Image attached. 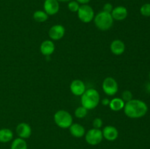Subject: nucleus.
<instances>
[{
    "label": "nucleus",
    "instance_id": "nucleus-1",
    "mask_svg": "<svg viewBox=\"0 0 150 149\" xmlns=\"http://www.w3.org/2000/svg\"><path fill=\"white\" fill-rule=\"evenodd\" d=\"M124 112L130 118H140L144 116L148 111V107L144 101L133 99L125 102Z\"/></svg>",
    "mask_w": 150,
    "mask_h": 149
},
{
    "label": "nucleus",
    "instance_id": "nucleus-2",
    "mask_svg": "<svg viewBox=\"0 0 150 149\" xmlns=\"http://www.w3.org/2000/svg\"><path fill=\"white\" fill-rule=\"evenodd\" d=\"M100 101V96L95 89H88L81 96V103L86 110H93L98 107Z\"/></svg>",
    "mask_w": 150,
    "mask_h": 149
},
{
    "label": "nucleus",
    "instance_id": "nucleus-3",
    "mask_svg": "<svg viewBox=\"0 0 150 149\" xmlns=\"http://www.w3.org/2000/svg\"><path fill=\"white\" fill-rule=\"evenodd\" d=\"M93 20L95 26L99 30L108 31L112 27L114 20L113 19L111 13L102 10L95 15Z\"/></svg>",
    "mask_w": 150,
    "mask_h": 149
},
{
    "label": "nucleus",
    "instance_id": "nucleus-4",
    "mask_svg": "<svg viewBox=\"0 0 150 149\" xmlns=\"http://www.w3.org/2000/svg\"><path fill=\"white\" fill-rule=\"evenodd\" d=\"M56 125L61 129H69L73 124V118L71 114L65 110H59L54 115Z\"/></svg>",
    "mask_w": 150,
    "mask_h": 149
},
{
    "label": "nucleus",
    "instance_id": "nucleus-5",
    "mask_svg": "<svg viewBox=\"0 0 150 149\" xmlns=\"http://www.w3.org/2000/svg\"><path fill=\"white\" fill-rule=\"evenodd\" d=\"M77 14L79 20L84 23H90L95 18L94 10L89 4H81L78 10Z\"/></svg>",
    "mask_w": 150,
    "mask_h": 149
},
{
    "label": "nucleus",
    "instance_id": "nucleus-6",
    "mask_svg": "<svg viewBox=\"0 0 150 149\" xmlns=\"http://www.w3.org/2000/svg\"><path fill=\"white\" fill-rule=\"evenodd\" d=\"M84 137L86 143L90 145H97L100 144L103 140L102 130L100 129H90L87 131H86Z\"/></svg>",
    "mask_w": 150,
    "mask_h": 149
},
{
    "label": "nucleus",
    "instance_id": "nucleus-7",
    "mask_svg": "<svg viewBox=\"0 0 150 149\" xmlns=\"http://www.w3.org/2000/svg\"><path fill=\"white\" fill-rule=\"evenodd\" d=\"M102 89L104 93L108 96H114L118 92V83L114 77H108L103 81Z\"/></svg>",
    "mask_w": 150,
    "mask_h": 149
},
{
    "label": "nucleus",
    "instance_id": "nucleus-8",
    "mask_svg": "<svg viewBox=\"0 0 150 149\" xmlns=\"http://www.w3.org/2000/svg\"><path fill=\"white\" fill-rule=\"evenodd\" d=\"M65 34V29L61 24H56L51 26L48 31V36L52 41H57L62 39Z\"/></svg>",
    "mask_w": 150,
    "mask_h": 149
},
{
    "label": "nucleus",
    "instance_id": "nucleus-9",
    "mask_svg": "<svg viewBox=\"0 0 150 149\" xmlns=\"http://www.w3.org/2000/svg\"><path fill=\"white\" fill-rule=\"evenodd\" d=\"M16 131L18 137L22 139H28L32 135V129L31 126L26 122H21L16 127Z\"/></svg>",
    "mask_w": 150,
    "mask_h": 149
},
{
    "label": "nucleus",
    "instance_id": "nucleus-10",
    "mask_svg": "<svg viewBox=\"0 0 150 149\" xmlns=\"http://www.w3.org/2000/svg\"><path fill=\"white\" fill-rule=\"evenodd\" d=\"M70 89L71 93L76 96H81L86 90V85L82 80L76 79L71 82L70 85Z\"/></svg>",
    "mask_w": 150,
    "mask_h": 149
},
{
    "label": "nucleus",
    "instance_id": "nucleus-11",
    "mask_svg": "<svg viewBox=\"0 0 150 149\" xmlns=\"http://www.w3.org/2000/svg\"><path fill=\"white\" fill-rule=\"evenodd\" d=\"M103 136L105 140L112 142L117 140L119 136L118 129L114 126H105L102 130Z\"/></svg>",
    "mask_w": 150,
    "mask_h": 149
},
{
    "label": "nucleus",
    "instance_id": "nucleus-12",
    "mask_svg": "<svg viewBox=\"0 0 150 149\" xmlns=\"http://www.w3.org/2000/svg\"><path fill=\"white\" fill-rule=\"evenodd\" d=\"M44 11L49 15H54L59 10V4L57 0H45L43 4Z\"/></svg>",
    "mask_w": 150,
    "mask_h": 149
},
{
    "label": "nucleus",
    "instance_id": "nucleus-13",
    "mask_svg": "<svg viewBox=\"0 0 150 149\" xmlns=\"http://www.w3.org/2000/svg\"><path fill=\"white\" fill-rule=\"evenodd\" d=\"M40 51L45 56H50L55 51V45L51 39H45L40 46Z\"/></svg>",
    "mask_w": 150,
    "mask_h": 149
},
{
    "label": "nucleus",
    "instance_id": "nucleus-14",
    "mask_svg": "<svg viewBox=\"0 0 150 149\" xmlns=\"http://www.w3.org/2000/svg\"><path fill=\"white\" fill-rule=\"evenodd\" d=\"M111 14L114 20L121 21L127 17L128 12H127V8L124 6H117V7H114Z\"/></svg>",
    "mask_w": 150,
    "mask_h": 149
},
{
    "label": "nucleus",
    "instance_id": "nucleus-15",
    "mask_svg": "<svg viewBox=\"0 0 150 149\" xmlns=\"http://www.w3.org/2000/svg\"><path fill=\"white\" fill-rule=\"evenodd\" d=\"M110 50L111 53L116 56H120L124 53L125 51V45L124 42L120 39H114L110 45Z\"/></svg>",
    "mask_w": 150,
    "mask_h": 149
},
{
    "label": "nucleus",
    "instance_id": "nucleus-16",
    "mask_svg": "<svg viewBox=\"0 0 150 149\" xmlns=\"http://www.w3.org/2000/svg\"><path fill=\"white\" fill-rule=\"evenodd\" d=\"M69 131L71 135L76 138H81V137H84L86 134V129L83 126L78 123H73L71 126L69 127Z\"/></svg>",
    "mask_w": 150,
    "mask_h": 149
},
{
    "label": "nucleus",
    "instance_id": "nucleus-17",
    "mask_svg": "<svg viewBox=\"0 0 150 149\" xmlns=\"http://www.w3.org/2000/svg\"><path fill=\"white\" fill-rule=\"evenodd\" d=\"M125 105V102L122 99V98L116 97L113 98L112 99L110 100V103L108 106H109L110 109L111 110L118 112V111H120L124 109Z\"/></svg>",
    "mask_w": 150,
    "mask_h": 149
},
{
    "label": "nucleus",
    "instance_id": "nucleus-18",
    "mask_svg": "<svg viewBox=\"0 0 150 149\" xmlns=\"http://www.w3.org/2000/svg\"><path fill=\"white\" fill-rule=\"evenodd\" d=\"M13 132L12 130L7 128H3L0 129V143H7L13 140Z\"/></svg>",
    "mask_w": 150,
    "mask_h": 149
},
{
    "label": "nucleus",
    "instance_id": "nucleus-19",
    "mask_svg": "<svg viewBox=\"0 0 150 149\" xmlns=\"http://www.w3.org/2000/svg\"><path fill=\"white\" fill-rule=\"evenodd\" d=\"M10 149H28V145L24 139L17 137L13 140Z\"/></svg>",
    "mask_w": 150,
    "mask_h": 149
},
{
    "label": "nucleus",
    "instance_id": "nucleus-20",
    "mask_svg": "<svg viewBox=\"0 0 150 149\" xmlns=\"http://www.w3.org/2000/svg\"><path fill=\"white\" fill-rule=\"evenodd\" d=\"M34 20L38 23H43L48 18V15L44 10H37L33 14Z\"/></svg>",
    "mask_w": 150,
    "mask_h": 149
},
{
    "label": "nucleus",
    "instance_id": "nucleus-21",
    "mask_svg": "<svg viewBox=\"0 0 150 149\" xmlns=\"http://www.w3.org/2000/svg\"><path fill=\"white\" fill-rule=\"evenodd\" d=\"M88 113V110H86L84 107L79 106L75 110L74 115L77 118H83L86 116Z\"/></svg>",
    "mask_w": 150,
    "mask_h": 149
},
{
    "label": "nucleus",
    "instance_id": "nucleus-22",
    "mask_svg": "<svg viewBox=\"0 0 150 149\" xmlns=\"http://www.w3.org/2000/svg\"><path fill=\"white\" fill-rule=\"evenodd\" d=\"M80 6V4L79 2H77L76 1H73V0L69 1L68 4H67L69 10L72 13H77Z\"/></svg>",
    "mask_w": 150,
    "mask_h": 149
},
{
    "label": "nucleus",
    "instance_id": "nucleus-23",
    "mask_svg": "<svg viewBox=\"0 0 150 149\" xmlns=\"http://www.w3.org/2000/svg\"><path fill=\"white\" fill-rule=\"evenodd\" d=\"M140 13L144 17H150V3L143 4L140 8Z\"/></svg>",
    "mask_w": 150,
    "mask_h": 149
},
{
    "label": "nucleus",
    "instance_id": "nucleus-24",
    "mask_svg": "<svg viewBox=\"0 0 150 149\" xmlns=\"http://www.w3.org/2000/svg\"><path fill=\"white\" fill-rule=\"evenodd\" d=\"M122 99L125 102H127L129 101H130L131 99H133V93L130 91L129 90H125L122 93Z\"/></svg>",
    "mask_w": 150,
    "mask_h": 149
},
{
    "label": "nucleus",
    "instance_id": "nucleus-25",
    "mask_svg": "<svg viewBox=\"0 0 150 149\" xmlns=\"http://www.w3.org/2000/svg\"><path fill=\"white\" fill-rule=\"evenodd\" d=\"M103 125V120L100 118H95V119L92 121V126H93V128L95 129H100L101 127Z\"/></svg>",
    "mask_w": 150,
    "mask_h": 149
},
{
    "label": "nucleus",
    "instance_id": "nucleus-26",
    "mask_svg": "<svg viewBox=\"0 0 150 149\" xmlns=\"http://www.w3.org/2000/svg\"><path fill=\"white\" fill-rule=\"evenodd\" d=\"M113 9H114V7H113V5L111 3H105L103 5V11L111 13V11L113 10Z\"/></svg>",
    "mask_w": 150,
    "mask_h": 149
},
{
    "label": "nucleus",
    "instance_id": "nucleus-27",
    "mask_svg": "<svg viewBox=\"0 0 150 149\" xmlns=\"http://www.w3.org/2000/svg\"><path fill=\"white\" fill-rule=\"evenodd\" d=\"M101 103H102V105H104V106H108L110 103V99H108V98H104L103 99L101 100Z\"/></svg>",
    "mask_w": 150,
    "mask_h": 149
},
{
    "label": "nucleus",
    "instance_id": "nucleus-28",
    "mask_svg": "<svg viewBox=\"0 0 150 149\" xmlns=\"http://www.w3.org/2000/svg\"><path fill=\"white\" fill-rule=\"evenodd\" d=\"M76 1L81 4H88V3H89L91 0H76Z\"/></svg>",
    "mask_w": 150,
    "mask_h": 149
},
{
    "label": "nucleus",
    "instance_id": "nucleus-29",
    "mask_svg": "<svg viewBox=\"0 0 150 149\" xmlns=\"http://www.w3.org/2000/svg\"><path fill=\"white\" fill-rule=\"evenodd\" d=\"M58 1H63V2H67V1H71V0H57Z\"/></svg>",
    "mask_w": 150,
    "mask_h": 149
},
{
    "label": "nucleus",
    "instance_id": "nucleus-30",
    "mask_svg": "<svg viewBox=\"0 0 150 149\" xmlns=\"http://www.w3.org/2000/svg\"><path fill=\"white\" fill-rule=\"evenodd\" d=\"M149 81H150V72H149Z\"/></svg>",
    "mask_w": 150,
    "mask_h": 149
}]
</instances>
